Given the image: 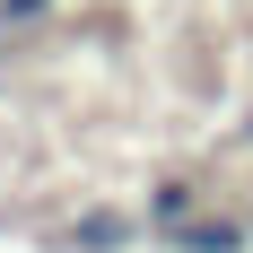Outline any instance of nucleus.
I'll list each match as a JSON object with an SVG mask.
<instances>
[{"instance_id": "obj_1", "label": "nucleus", "mask_w": 253, "mask_h": 253, "mask_svg": "<svg viewBox=\"0 0 253 253\" xmlns=\"http://www.w3.org/2000/svg\"><path fill=\"white\" fill-rule=\"evenodd\" d=\"M131 236H140L131 210H79L70 227H61V253H123Z\"/></svg>"}, {"instance_id": "obj_2", "label": "nucleus", "mask_w": 253, "mask_h": 253, "mask_svg": "<svg viewBox=\"0 0 253 253\" xmlns=\"http://www.w3.org/2000/svg\"><path fill=\"white\" fill-rule=\"evenodd\" d=\"M192 218H201V192H192L183 175H166V183L149 192V227H166V245H175V236L192 227Z\"/></svg>"}, {"instance_id": "obj_3", "label": "nucleus", "mask_w": 253, "mask_h": 253, "mask_svg": "<svg viewBox=\"0 0 253 253\" xmlns=\"http://www.w3.org/2000/svg\"><path fill=\"white\" fill-rule=\"evenodd\" d=\"M175 253H253V227L245 218H192L175 236Z\"/></svg>"}, {"instance_id": "obj_4", "label": "nucleus", "mask_w": 253, "mask_h": 253, "mask_svg": "<svg viewBox=\"0 0 253 253\" xmlns=\"http://www.w3.org/2000/svg\"><path fill=\"white\" fill-rule=\"evenodd\" d=\"M35 18H52V0H0V35H26Z\"/></svg>"}, {"instance_id": "obj_5", "label": "nucleus", "mask_w": 253, "mask_h": 253, "mask_svg": "<svg viewBox=\"0 0 253 253\" xmlns=\"http://www.w3.org/2000/svg\"><path fill=\"white\" fill-rule=\"evenodd\" d=\"M245 227H253V218H245Z\"/></svg>"}]
</instances>
